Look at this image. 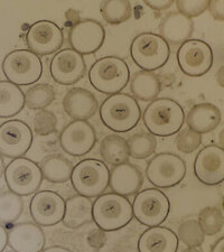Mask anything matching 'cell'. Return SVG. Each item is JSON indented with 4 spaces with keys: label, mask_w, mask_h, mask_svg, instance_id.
Returning a JSON list of instances; mask_svg holds the SVG:
<instances>
[{
    "label": "cell",
    "mask_w": 224,
    "mask_h": 252,
    "mask_svg": "<svg viewBox=\"0 0 224 252\" xmlns=\"http://www.w3.org/2000/svg\"><path fill=\"white\" fill-rule=\"evenodd\" d=\"M142 120L149 133L158 137H169L182 129L185 121L184 109L169 97H160L145 109Z\"/></svg>",
    "instance_id": "1"
},
{
    "label": "cell",
    "mask_w": 224,
    "mask_h": 252,
    "mask_svg": "<svg viewBox=\"0 0 224 252\" xmlns=\"http://www.w3.org/2000/svg\"><path fill=\"white\" fill-rule=\"evenodd\" d=\"M99 110L101 121L115 132H128L141 119V109L138 101L126 93L108 96Z\"/></svg>",
    "instance_id": "2"
},
{
    "label": "cell",
    "mask_w": 224,
    "mask_h": 252,
    "mask_svg": "<svg viewBox=\"0 0 224 252\" xmlns=\"http://www.w3.org/2000/svg\"><path fill=\"white\" fill-rule=\"evenodd\" d=\"M92 217L100 230L104 232L118 231L133 219L131 203L127 197L116 193L102 194L93 203Z\"/></svg>",
    "instance_id": "3"
},
{
    "label": "cell",
    "mask_w": 224,
    "mask_h": 252,
    "mask_svg": "<svg viewBox=\"0 0 224 252\" xmlns=\"http://www.w3.org/2000/svg\"><path fill=\"white\" fill-rule=\"evenodd\" d=\"M89 80L96 91L103 94H117L127 87L130 80L128 64L118 56H105L90 68Z\"/></svg>",
    "instance_id": "4"
},
{
    "label": "cell",
    "mask_w": 224,
    "mask_h": 252,
    "mask_svg": "<svg viewBox=\"0 0 224 252\" xmlns=\"http://www.w3.org/2000/svg\"><path fill=\"white\" fill-rule=\"evenodd\" d=\"M70 180L79 195L89 198L97 197L108 189L110 170L102 160L88 158L73 167Z\"/></svg>",
    "instance_id": "5"
},
{
    "label": "cell",
    "mask_w": 224,
    "mask_h": 252,
    "mask_svg": "<svg viewBox=\"0 0 224 252\" xmlns=\"http://www.w3.org/2000/svg\"><path fill=\"white\" fill-rule=\"evenodd\" d=\"M132 61L142 71L153 72L168 62L170 48L168 43L155 32H141L133 38L130 46Z\"/></svg>",
    "instance_id": "6"
},
{
    "label": "cell",
    "mask_w": 224,
    "mask_h": 252,
    "mask_svg": "<svg viewBox=\"0 0 224 252\" xmlns=\"http://www.w3.org/2000/svg\"><path fill=\"white\" fill-rule=\"evenodd\" d=\"M1 68L6 79L16 85H31L43 75V62L30 50H15L3 59Z\"/></svg>",
    "instance_id": "7"
},
{
    "label": "cell",
    "mask_w": 224,
    "mask_h": 252,
    "mask_svg": "<svg viewBox=\"0 0 224 252\" xmlns=\"http://www.w3.org/2000/svg\"><path fill=\"white\" fill-rule=\"evenodd\" d=\"M3 174L10 192L22 197L37 193L44 181L42 169L37 162L26 157L15 158L11 160Z\"/></svg>",
    "instance_id": "8"
},
{
    "label": "cell",
    "mask_w": 224,
    "mask_h": 252,
    "mask_svg": "<svg viewBox=\"0 0 224 252\" xmlns=\"http://www.w3.org/2000/svg\"><path fill=\"white\" fill-rule=\"evenodd\" d=\"M132 206L133 218L146 226H160L166 221L170 211V203L165 193L157 189L141 190L134 197Z\"/></svg>",
    "instance_id": "9"
},
{
    "label": "cell",
    "mask_w": 224,
    "mask_h": 252,
    "mask_svg": "<svg viewBox=\"0 0 224 252\" xmlns=\"http://www.w3.org/2000/svg\"><path fill=\"white\" fill-rule=\"evenodd\" d=\"M146 175L158 189L174 188L186 176V162L172 153L157 154L148 161Z\"/></svg>",
    "instance_id": "10"
},
{
    "label": "cell",
    "mask_w": 224,
    "mask_h": 252,
    "mask_svg": "<svg viewBox=\"0 0 224 252\" xmlns=\"http://www.w3.org/2000/svg\"><path fill=\"white\" fill-rule=\"evenodd\" d=\"M177 62L184 74L198 78L213 66V51L201 39H189L178 48Z\"/></svg>",
    "instance_id": "11"
},
{
    "label": "cell",
    "mask_w": 224,
    "mask_h": 252,
    "mask_svg": "<svg viewBox=\"0 0 224 252\" xmlns=\"http://www.w3.org/2000/svg\"><path fill=\"white\" fill-rule=\"evenodd\" d=\"M32 128L22 120L5 121L0 126V155L7 158L24 157L32 148Z\"/></svg>",
    "instance_id": "12"
},
{
    "label": "cell",
    "mask_w": 224,
    "mask_h": 252,
    "mask_svg": "<svg viewBox=\"0 0 224 252\" xmlns=\"http://www.w3.org/2000/svg\"><path fill=\"white\" fill-rule=\"evenodd\" d=\"M30 51L37 56H47L58 52L64 43V35L58 24L39 20L32 24L26 32Z\"/></svg>",
    "instance_id": "13"
},
{
    "label": "cell",
    "mask_w": 224,
    "mask_h": 252,
    "mask_svg": "<svg viewBox=\"0 0 224 252\" xmlns=\"http://www.w3.org/2000/svg\"><path fill=\"white\" fill-rule=\"evenodd\" d=\"M96 142V131L88 121L74 120L65 127L60 135V145L65 153L73 157L89 154Z\"/></svg>",
    "instance_id": "14"
},
{
    "label": "cell",
    "mask_w": 224,
    "mask_h": 252,
    "mask_svg": "<svg viewBox=\"0 0 224 252\" xmlns=\"http://www.w3.org/2000/svg\"><path fill=\"white\" fill-rule=\"evenodd\" d=\"M67 39L72 50L79 54L82 56L93 54L103 45L105 30L97 20L83 19L70 28Z\"/></svg>",
    "instance_id": "15"
},
{
    "label": "cell",
    "mask_w": 224,
    "mask_h": 252,
    "mask_svg": "<svg viewBox=\"0 0 224 252\" xmlns=\"http://www.w3.org/2000/svg\"><path fill=\"white\" fill-rule=\"evenodd\" d=\"M30 212L32 221L37 225L54 226L63 220L65 201L59 193L53 190H40L32 196Z\"/></svg>",
    "instance_id": "16"
},
{
    "label": "cell",
    "mask_w": 224,
    "mask_h": 252,
    "mask_svg": "<svg viewBox=\"0 0 224 252\" xmlns=\"http://www.w3.org/2000/svg\"><path fill=\"white\" fill-rule=\"evenodd\" d=\"M52 79L62 85H73L79 82L87 73V64L83 56L73 51L64 48L53 56L50 64Z\"/></svg>",
    "instance_id": "17"
},
{
    "label": "cell",
    "mask_w": 224,
    "mask_h": 252,
    "mask_svg": "<svg viewBox=\"0 0 224 252\" xmlns=\"http://www.w3.org/2000/svg\"><path fill=\"white\" fill-rule=\"evenodd\" d=\"M194 174L204 185H219L224 181V150L219 146H206L197 154Z\"/></svg>",
    "instance_id": "18"
},
{
    "label": "cell",
    "mask_w": 224,
    "mask_h": 252,
    "mask_svg": "<svg viewBox=\"0 0 224 252\" xmlns=\"http://www.w3.org/2000/svg\"><path fill=\"white\" fill-rule=\"evenodd\" d=\"M8 246L14 252H42L45 247L42 226L32 222L15 224L8 232Z\"/></svg>",
    "instance_id": "19"
},
{
    "label": "cell",
    "mask_w": 224,
    "mask_h": 252,
    "mask_svg": "<svg viewBox=\"0 0 224 252\" xmlns=\"http://www.w3.org/2000/svg\"><path fill=\"white\" fill-rule=\"evenodd\" d=\"M63 108L66 115L74 120L87 121L99 109L96 96L83 88H72L65 93Z\"/></svg>",
    "instance_id": "20"
},
{
    "label": "cell",
    "mask_w": 224,
    "mask_h": 252,
    "mask_svg": "<svg viewBox=\"0 0 224 252\" xmlns=\"http://www.w3.org/2000/svg\"><path fill=\"white\" fill-rule=\"evenodd\" d=\"M142 185L144 176L140 169L130 162L115 166L110 170L109 186L112 193L127 197L139 192Z\"/></svg>",
    "instance_id": "21"
},
{
    "label": "cell",
    "mask_w": 224,
    "mask_h": 252,
    "mask_svg": "<svg viewBox=\"0 0 224 252\" xmlns=\"http://www.w3.org/2000/svg\"><path fill=\"white\" fill-rule=\"evenodd\" d=\"M178 238L165 226H152L144 231L138 241L139 252H177Z\"/></svg>",
    "instance_id": "22"
},
{
    "label": "cell",
    "mask_w": 224,
    "mask_h": 252,
    "mask_svg": "<svg viewBox=\"0 0 224 252\" xmlns=\"http://www.w3.org/2000/svg\"><path fill=\"white\" fill-rule=\"evenodd\" d=\"M185 120L191 130L203 135L219 127L222 121V113L217 105L199 103L191 109L185 116Z\"/></svg>",
    "instance_id": "23"
},
{
    "label": "cell",
    "mask_w": 224,
    "mask_h": 252,
    "mask_svg": "<svg viewBox=\"0 0 224 252\" xmlns=\"http://www.w3.org/2000/svg\"><path fill=\"white\" fill-rule=\"evenodd\" d=\"M160 37L167 43L173 45H179L189 40L194 32V23L192 19L185 17L184 15L170 13L162 18L160 25Z\"/></svg>",
    "instance_id": "24"
},
{
    "label": "cell",
    "mask_w": 224,
    "mask_h": 252,
    "mask_svg": "<svg viewBox=\"0 0 224 252\" xmlns=\"http://www.w3.org/2000/svg\"><path fill=\"white\" fill-rule=\"evenodd\" d=\"M93 203L89 197L82 195H74L65 202V212L63 224L68 229H79L93 221Z\"/></svg>",
    "instance_id": "25"
},
{
    "label": "cell",
    "mask_w": 224,
    "mask_h": 252,
    "mask_svg": "<svg viewBox=\"0 0 224 252\" xmlns=\"http://www.w3.org/2000/svg\"><path fill=\"white\" fill-rule=\"evenodd\" d=\"M161 90V82L158 75L149 71H138L130 81V91L136 100L148 101L156 100Z\"/></svg>",
    "instance_id": "26"
},
{
    "label": "cell",
    "mask_w": 224,
    "mask_h": 252,
    "mask_svg": "<svg viewBox=\"0 0 224 252\" xmlns=\"http://www.w3.org/2000/svg\"><path fill=\"white\" fill-rule=\"evenodd\" d=\"M25 107V93L9 81H0V118L17 116Z\"/></svg>",
    "instance_id": "27"
},
{
    "label": "cell",
    "mask_w": 224,
    "mask_h": 252,
    "mask_svg": "<svg viewBox=\"0 0 224 252\" xmlns=\"http://www.w3.org/2000/svg\"><path fill=\"white\" fill-rule=\"evenodd\" d=\"M100 155L104 162L113 167L128 162L130 156L127 140L117 135L104 137L100 144Z\"/></svg>",
    "instance_id": "28"
},
{
    "label": "cell",
    "mask_w": 224,
    "mask_h": 252,
    "mask_svg": "<svg viewBox=\"0 0 224 252\" xmlns=\"http://www.w3.org/2000/svg\"><path fill=\"white\" fill-rule=\"evenodd\" d=\"M72 161L68 160L62 155H51L45 158L42 162V174L45 180L55 183V184H62L70 181L71 174L73 170Z\"/></svg>",
    "instance_id": "29"
},
{
    "label": "cell",
    "mask_w": 224,
    "mask_h": 252,
    "mask_svg": "<svg viewBox=\"0 0 224 252\" xmlns=\"http://www.w3.org/2000/svg\"><path fill=\"white\" fill-rule=\"evenodd\" d=\"M101 15L110 25H119L130 19L132 6L128 0H107L101 2Z\"/></svg>",
    "instance_id": "30"
},
{
    "label": "cell",
    "mask_w": 224,
    "mask_h": 252,
    "mask_svg": "<svg viewBox=\"0 0 224 252\" xmlns=\"http://www.w3.org/2000/svg\"><path fill=\"white\" fill-rule=\"evenodd\" d=\"M55 89L51 84L39 83L25 93V105L32 110H44L55 100Z\"/></svg>",
    "instance_id": "31"
},
{
    "label": "cell",
    "mask_w": 224,
    "mask_h": 252,
    "mask_svg": "<svg viewBox=\"0 0 224 252\" xmlns=\"http://www.w3.org/2000/svg\"><path fill=\"white\" fill-rule=\"evenodd\" d=\"M24 212L23 197L10 190L0 193V223H14Z\"/></svg>",
    "instance_id": "32"
},
{
    "label": "cell",
    "mask_w": 224,
    "mask_h": 252,
    "mask_svg": "<svg viewBox=\"0 0 224 252\" xmlns=\"http://www.w3.org/2000/svg\"><path fill=\"white\" fill-rule=\"evenodd\" d=\"M129 156L134 159H145L152 156L157 147V139L152 133H134L127 141Z\"/></svg>",
    "instance_id": "33"
},
{
    "label": "cell",
    "mask_w": 224,
    "mask_h": 252,
    "mask_svg": "<svg viewBox=\"0 0 224 252\" xmlns=\"http://www.w3.org/2000/svg\"><path fill=\"white\" fill-rule=\"evenodd\" d=\"M198 224L205 235H215L223 229V213L219 207L207 206L198 214Z\"/></svg>",
    "instance_id": "34"
},
{
    "label": "cell",
    "mask_w": 224,
    "mask_h": 252,
    "mask_svg": "<svg viewBox=\"0 0 224 252\" xmlns=\"http://www.w3.org/2000/svg\"><path fill=\"white\" fill-rule=\"evenodd\" d=\"M187 247L198 248L203 245L205 234L197 220L189 219L178 226V237Z\"/></svg>",
    "instance_id": "35"
},
{
    "label": "cell",
    "mask_w": 224,
    "mask_h": 252,
    "mask_svg": "<svg viewBox=\"0 0 224 252\" xmlns=\"http://www.w3.org/2000/svg\"><path fill=\"white\" fill-rule=\"evenodd\" d=\"M58 127V118L50 110H39L34 119V130L40 137L50 136Z\"/></svg>",
    "instance_id": "36"
},
{
    "label": "cell",
    "mask_w": 224,
    "mask_h": 252,
    "mask_svg": "<svg viewBox=\"0 0 224 252\" xmlns=\"http://www.w3.org/2000/svg\"><path fill=\"white\" fill-rule=\"evenodd\" d=\"M202 145V135L187 129L182 131L176 138L177 149L181 153L192 154L196 152L197 148Z\"/></svg>",
    "instance_id": "37"
},
{
    "label": "cell",
    "mask_w": 224,
    "mask_h": 252,
    "mask_svg": "<svg viewBox=\"0 0 224 252\" xmlns=\"http://www.w3.org/2000/svg\"><path fill=\"white\" fill-rule=\"evenodd\" d=\"M176 6L179 14L192 19L209 9L210 1L209 0H178Z\"/></svg>",
    "instance_id": "38"
},
{
    "label": "cell",
    "mask_w": 224,
    "mask_h": 252,
    "mask_svg": "<svg viewBox=\"0 0 224 252\" xmlns=\"http://www.w3.org/2000/svg\"><path fill=\"white\" fill-rule=\"evenodd\" d=\"M87 241L89 243V246L93 248V249L100 250L102 249L105 246V243H107V235H105L104 231L100 229L92 230L91 232L88 234Z\"/></svg>",
    "instance_id": "39"
},
{
    "label": "cell",
    "mask_w": 224,
    "mask_h": 252,
    "mask_svg": "<svg viewBox=\"0 0 224 252\" xmlns=\"http://www.w3.org/2000/svg\"><path fill=\"white\" fill-rule=\"evenodd\" d=\"M210 13L215 20H220V22H223L224 20V1L223 0H220V1H210L209 6Z\"/></svg>",
    "instance_id": "40"
},
{
    "label": "cell",
    "mask_w": 224,
    "mask_h": 252,
    "mask_svg": "<svg viewBox=\"0 0 224 252\" xmlns=\"http://www.w3.org/2000/svg\"><path fill=\"white\" fill-rule=\"evenodd\" d=\"M145 3L153 10H166L174 5V0H145Z\"/></svg>",
    "instance_id": "41"
},
{
    "label": "cell",
    "mask_w": 224,
    "mask_h": 252,
    "mask_svg": "<svg viewBox=\"0 0 224 252\" xmlns=\"http://www.w3.org/2000/svg\"><path fill=\"white\" fill-rule=\"evenodd\" d=\"M8 246V231L0 224V252H3Z\"/></svg>",
    "instance_id": "42"
},
{
    "label": "cell",
    "mask_w": 224,
    "mask_h": 252,
    "mask_svg": "<svg viewBox=\"0 0 224 252\" xmlns=\"http://www.w3.org/2000/svg\"><path fill=\"white\" fill-rule=\"evenodd\" d=\"M211 252H224V238H220L212 247Z\"/></svg>",
    "instance_id": "43"
},
{
    "label": "cell",
    "mask_w": 224,
    "mask_h": 252,
    "mask_svg": "<svg viewBox=\"0 0 224 252\" xmlns=\"http://www.w3.org/2000/svg\"><path fill=\"white\" fill-rule=\"evenodd\" d=\"M42 252H72V251L66 249V248H64V247L54 246V247L47 248V249H44Z\"/></svg>",
    "instance_id": "44"
},
{
    "label": "cell",
    "mask_w": 224,
    "mask_h": 252,
    "mask_svg": "<svg viewBox=\"0 0 224 252\" xmlns=\"http://www.w3.org/2000/svg\"><path fill=\"white\" fill-rule=\"evenodd\" d=\"M3 172H5V161H3L2 156L0 155V178L2 177Z\"/></svg>",
    "instance_id": "45"
},
{
    "label": "cell",
    "mask_w": 224,
    "mask_h": 252,
    "mask_svg": "<svg viewBox=\"0 0 224 252\" xmlns=\"http://www.w3.org/2000/svg\"><path fill=\"white\" fill-rule=\"evenodd\" d=\"M183 252H203L201 249H198V248H194V247H187L186 249L183 251Z\"/></svg>",
    "instance_id": "46"
}]
</instances>
